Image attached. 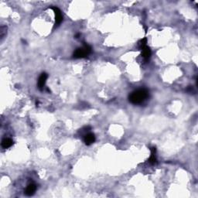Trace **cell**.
Returning a JSON list of instances; mask_svg holds the SVG:
<instances>
[{
  "instance_id": "6da1fadb",
  "label": "cell",
  "mask_w": 198,
  "mask_h": 198,
  "mask_svg": "<svg viewBox=\"0 0 198 198\" xmlns=\"http://www.w3.org/2000/svg\"><path fill=\"white\" fill-rule=\"evenodd\" d=\"M148 96V91L146 89H139L133 91L128 97L129 101L132 104H140L143 102Z\"/></svg>"
},
{
  "instance_id": "7a4b0ae2",
  "label": "cell",
  "mask_w": 198,
  "mask_h": 198,
  "mask_svg": "<svg viewBox=\"0 0 198 198\" xmlns=\"http://www.w3.org/2000/svg\"><path fill=\"white\" fill-rule=\"evenodd\" d=\"M91 52V47L88 44H84V47L77 48V49L74 51L73 56L74 58L78 59V58H84L86 56Z\"/></svg>"
},
{
  "instance_id": "3957f363",
  "label": "cell",
  "mask_w": 198,
  "mask_h": 198,
  "mask_svg": "<svg viewBox=\"0 0 198 198\" xmlns=\"http://www.w3.org/2000/svg\"><path fill=\"white\" fill-rule=\"evenodd\" d=\"M52 9L54 10V14H55V25L59 26L63 20V16H62L61 11L56 7H53Z\"/></svg>"
},
{
  "instance_id": "277c9868",
  "label": "cell",
  "mask_w": 198,
  "mask_h": 198,
  "mask_svg": "<svg viewBox=\"0 0 198 198\" xmlns=\"http://www.w3.org/2000/svg\"><path fill=\"white\" fill-rule=\"evenodd\" d=\"M47 77H48V75H47V74H46V73H43V74H41V75L40 76V77H39L38 88L40 91L43 90V87H44V85H45L46 81H47Z\"/></svg>"
},
{
  "instance_id": "5b68a950",
  "label": "cell",
  "mask_w": 198,
  "mask_h": 198,
  "mask_svg": "<svg viewBox=\"0 0 198 198\" xmlns=\"http://www.w3.org/2000/svg\"><path fill=\"white\" fill-rule=\"evenodd\" d=\"M84 142H85V144L87 146H90V145H91L95 142V135L92 134V133H88V134L84 135Z\"/></svg>"
},
{
  "instance_id": "8992f818",
  "label": "cell",
  "mask_w": 198,
  "mask_h": 198,
  "mask_svg": "<svg viewBox=\"0 0 198 198\" xmlns=\"http://www.w3.org/2000/svg\"><path fill=\"white\" fill-rule=\"evenodd\" d=\"M36 190V186L34 183H30L27 186L26 189L25 190V194L27 196H32L33 195V194L35 193Z\"/></svg>"
},
{
  "instance_id": "52a82bcc",
  "label": "cell",
  "mask_w": 198,
  "mask_h": 198,
  "mask_svg": "<svg viewBox=\"0 0 198 198\" xmlns=\"http://www.w3.org/2000/svg\"><path fill=\"white\" fill-rule=\"evenodd\" d=\"M142 57L146 60V61H148L149 57L151 56V50L150 48L146 46L143 48H142Z\"/></svg>"
},
{
  "instance_id": "ba28073f",
  "label": "cell",
  "mask_w": 198,
  "mask_h": 198,
  "mask_svg": "<svg viewBox=\"0 0 198 198\" xmlns=\"http://www.w3.org/2000/svg\"><path fill=\"white\" fill-rule=\"evenodd\" d=\"M13 145V141L9 139V138H6L2 141V147L3 148H8L11 147Z\"/></svg>"
},
{
  "instance_id": "9c48e42d",
  "label": "cell",
  "mask_w": 198,
  "mask_h": 198,
  "mask_svg": "<svg viewBox=\"0 0 198 198\" xmlns=\"http://www.w3.org/2000/svg\"><path fill=\"white\" fill-rule=\"evenodd\" d=\"M155 152H156V149H155V147L151 148V155L148 159V162H150L151 164H155L157 162V160L155 158Z\"/></svg>"
},
{
  "instance_id": "30bf717a",
  "label": "cell",
  "mask_w": 198,
  "mask_h": 198,
  "mask_svg": "<svg viewBox=\"0 0 198 198\" xmlns=\"http://www.w3.org/2000/svg\"><path fill=\"white\" fill-rule=\"evenodd\" d=\"M7 33V27L4 26H2L1 28H0V37H1V40L4 38V36L6 35Z\"/></svg>"
},
{
  "instance_id": "8fae6325",
  "label": "cell",
  "mask_w": 198,
  "mask_h": 198,
  "mask_svg": "<svg viewBox=\"0 0 198 198\" xmlns=\"http://www.w3.org/2000/svg\"><path fill=\"white\" fill-rule=\"evenodd\" d=\"M146 43H147V39L146 38H143L142 40H141L139 42V47L140 48L142 49V48H143L144 47H146Z\"/></svg>"
}]
</instances>
